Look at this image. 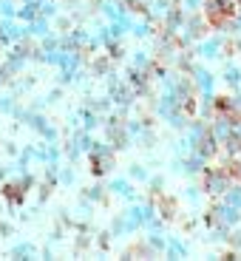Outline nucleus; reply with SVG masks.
Here are the masks:
<instances>
[{
	"mask_svg": "<svg viewBox=\"0 0 241 261\" xmlns=\"http://www.w3.org/2000/svg\"><path fill=\"white\" fill-rule=\"evenodd\" d=\"M3 193H6V199L9 202H23V196H26V185H23V188H20V185H6V190H3Z\"/></svg>",
	"mask_w": 241,
	"mask_h": 261,
	"instance_id": "f257e3e1",
	"label": "nucleus"
}]
</instances>
